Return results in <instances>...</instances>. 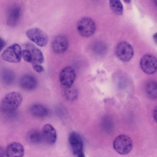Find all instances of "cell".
Listing matches in <instances>:
<instances>
[{
	"mask_svg": "<svg viewBox=\"0 0 157 157\" xmlns=\"http://www.w3.org/2000/svg\"><path fill=\"white\" fill-rule=\"evenodd\" d=\"M77 155V157H85L83 151L80 152Z\"/></svg>",
	"mask_w": 157,
	"mask_h": 157,
	"instance_id": "cell-27",
	"label": "cell"
},
{
	"mask_svg": "<svg viewBox=\"0 0 157 157\" xmlns=\"http://www.w3.org/2000/svg\"><path fill=\"white\" fill-rule=\"evenodd\" d=\"M140 64L141 70L147 74H152L156 71V58L152 55L147 54L143 56L140 60Z\"/></svg>",
	"mask_w": 157,
	"mask_h": 157,
	"instance_id": "cell-7",
	"label": "cell"
},
{
	"mask_svg": "<svg viewBox=\"0 0 157 157\" xmlns=\"http://www.w3.org/2000/svg\"><path fill=\"white\" fill-rule=\"evenodd\" d=\"M31 52L32 56V61L31 62L32 63L39 64L44 62V56L39 49L36 48H33Z\"/></svg>",
	"mask_w": 157,
	"mask_h": 157,
	"instance_id": "cell-19",
	"label": "cell"
},
{
	"mask_svg": "<svg viewBox=\"0 0 157 157\" xmlns=\"http://www.w3.org/2000/svg\"><path fill=\"white\" fill-rule=\"evenodd\" d=\"M133 147V143L131 138L125 135H120L114 139L113 147L115 151L121 155L129 153Z\"/></svg>",
	"mask_w": 157,
	"mask_h": 157,
	"instance_id": "cell-2",
	"label": "cell"
},
{
	"mask_svg": "<svg viewBox=\"0 0 157 157\" xmlns=\"http://www.w3.org/2000/svg\"><path fill=\"white\" fill-rule=\"evenodd\" d=\"M109 6L112 11L117 15H121L123 13V7L121 2L118 0L109 1Z\"/></svg>",
	"mask_w": 157,
	"mask_h": 157,
	"instance_id": "cell-20",
	"label": "cell"
},
{
	"mask_svg": "<svg viewBox=\"0 0 157 157\" xmlns=\"http://www.w3.org/2000/svg\"><path fill=\"white\" fill-rule=\"evenodd\" d=\"M153 118L155 120V121L156 122L157 120V108L156 107L155 108L153 112Z\"/></svg>",
	"mask_w": 157,
	"mask_h": 157,
	"instance_id": "cell-26",
	"label": "cell"
},
{
	"mask_svg": "<svg viewBox=\"0 0 157 157\" xmlns=\"http://www.w3.org/2000/svg\"><path fill=\"white\" fill-rule=\"evenodd\" d=\"M76 76L74 70L70 67H67L61 71L59 76L61 83L66 88L71 86Z\"/></svg>",
	"mask_w": 157,
	"mask_h": 157,
	"instance_id": "cell-8",
	"label": "cell"
},
{
	"mask_svg": "<svg viewBox=\"0 0 157 157\" xmlns=\"http://www.w3.org/2000/svg\"><path fill=\"white\" fill-rule=\"evenodd\" d=\"M24 150L23 147L20 143L13 142L7 146L6 154L7 157H23Z\"/></svg>",
	"mask_w": 157,
	"mask_h": 157,
	"instance_id": "cell-13",
	"label": "cell"
},
{
	"mask_svg": "<svg viewBox=\"0 0 157 157\" xmlns=\"http://www.w3.org/2000/svg\"><path fill=\"white\" fill-rule=\"evenodd\" d=\"M71 86L66 88L65 93L67 99L69 101H73L77 97L78 92L76 89Z\"/></svg>",
	"mask_w": 157,
	"mask_h": 157,
	"instance_id": "cell-21",
	"label": "cell"
},
{
	"mask_svg": "<svg viewBox=\"0 0 157 157\" xmlns=\"http://www.w3.org/2000/svg\"><path fill=\"white\" fill-rule=\"evenodd\" d=\"M145 91L147 96L151 99L157 98V83L152 81L148 82L146 86Z\"/></svg>",
	"mask_w": 157,
	"mask_h": 157,
	"instance_id": "cell-18",
	"label": "cell"
},
{
	"mask_svg": "<svg viewBox=\"0 0 157 157\" xmlns=\"http://www.w3.org/2000/svg\"><path fill=\"white\" fill-rule=\"evenodd\" d=\"M26 35L32 41L40 47H44L48 43V38L47 34L38 28H33L28 30Z\"/></svg>",
	"mask_w": 157,
	"mask_h": 157,
	"instance_id": "cell-5",
	"label": "cell"
},
{
	"mask_svg": "<svg viewBox=\"0 0 157 157\" xmlns=\"http://www.w3.org/2000/svg\"><path fill=\"white\" fill-rule=\"evenodd\" d=\"M68 142L74 155H77L82 151V139L80 135L78 132L75 131L70 132L68 136Z\"/></svg>",
	"mask_w": 157,
	"mask_h": 157,
	"instance_id": "cell-11",
	"label": "cell"
},
{
	"mask_svg": "<svg viewBox=\"0 0 157 157\" xmlns=\"http://www.w3.org/2000/svg\"><path fill=\"white\" fill-rule=\"evenodd\" d=\"M23 100L21 94L13 91L6 94L0 103V110L2 112L10 113L15 111L20 106Z\"/></svg>",
	"mask_w": 157,
	"mask_h": 157,
	"instance_id": "cell-1",
	"label": "cell"
},
{
	"mask_svg": "<svg viewBox=\"0 0 157 157\" xmlns=\"http://www.w3.org/2000/svg\"><path fill=\"white\" fill-rule=\"evenodd\" d=\"M21 13V8L17 4H14L9 8L7 17V25L10 27L15 26L20 19Z\"/></svg>",
	"mask_w": 157,
	"mask_h": 157,
	"instance_id": "cell-9",
	"label": "cell"
},
{
	"mask_svg": "<svg viewBox=\"0 0 157 157\" xmlns=\"http://www.w3.org/2000/svg\"><path fill=\"white\" fill-rule=\"evenodd\" d=\"M37 82L35 77L29 74L25 75L20 78L19 85L23 89L28 91L35 89L36 87Z\"/></svg>",
	"mask_w": 157,
	"mask_h": 157,
	"instance_id": "cell-14",
	"label": "cell"
},
{
	"mask_svg": "<svg viewBox=\"0 0 157 157\" xmlns=\"http://www.w3.org/2000/svg\"><path fill=\"white\" fill-rule=\"evenodd\" d=\"M4 60L11 63L19 62L22 57V51L20 45L14 44L6 48L1 55Z\"/></svg>",
	"mask_w": 157,
	"mask_h": 157,
	"instance_id": "cell-4",
	"label": "cell"
},
{
	"mask_svg": "<svg viewBox=\"0 0 157 157\" xmlns=\"http://www.w3.org/2000/svg\"><path fill=\"white\" fill-rule=\"evenodd\" d=\"M77 30L82 36L87 37L91 36L95 32L96 26L94 21L88 17H84L78 22Z\"/></svg>",
	"mask_w": 157,
	"mask_h": 157,
	"instance_id": "cell-3",
	"label": "cell"
},
{
	"mask_svg": "<svg viewBox=\"0 0 157 157\" xmlns=\"http://www.w3.org/2000/svg\"><path fill=\"white\" fill-rule=\"evenodd\" d=\"M68 41L66 36L62 34L57 35L53 39L52 47L54 52L58 54L65 52L68 47Z\"/></svg>",
	"mask_w": 157,
	"mask_h": 157,
	"instance_id": "cell-10",
	"label": "cell"
},
{
	"mask_svg": "<svg viewBox=\"0 0 157 157\" xmlns=\"http://www.w3.org/2000/svg\"><path fill=\"white\" fill-rule=\"evenodd\" d=\"M22 56L24 59L28 63H31L32 56L31 52L28 49H25L22 51Z\"/></svg>",
	"mask_w": 157,
	"mask_h": 157,
	"instance_id": "cell-22",
	"label": "cell"
},
{
	"mask_svg": "<svg viewBox=\"0 0 157 157\" xmlns=\"http://www.w3.org/2000/svg\"><path fill=\"white\" fill-rule=\"evenodd\" d=\"M43 141L50 145H53L56 142L57 134L53 127L48 124H45L41 131Z\"/></svg>",
	"mask_w": 157,
	"mask_h": 157,
	"instance_id": "cell-12",
	"label": "cell"
},
{
	"mask_svg": "<svg viewBox=\"0 0 157 157\" xmlns=\"http://www.w3.org/2000/svg\"><path fill=\"white\" fill-rule=\"evenodd\" d=\"M34 69L38 72H41L43 71L44 68L42 66L39 64L32 63Z\"/></svg>",
	"mask_w": 157,
	"mask_h": 157,
	"instance_id": "cell-23",
	"label": "cell"
},
{
	"mask_svg": "<svg viewBox=\"0 0 157 157\" xmlns=\"http://www.w3.org/2000/svg\"><path fill=\"white\" fill-rule=\"evenodd\" d=\"M115 52L117 57L124 62L130 60L134 54L133 48L132 46L125 41H121L117 44Z\"/></svg>",
	"mask_w": 157,
	"mask_h": 157,
	"instance_id": "cell-6",
	"label": "cell"
},
{
	"mask_svg": "<svg viewBox=\"0 0 157 157\" xmlns=\"http://www.w3.org/2000/svg\"><path fill=\"white\" fill-rule=\"evenodd\" d=\"M30 112L34 116L37 117H43L47 116L48 111L47 109L42 105L36 104L30 107Z\"/></svg>",
	"mask_w": 157,
	"mask_h": 157,
	"instance_id": "cell-15",
	"label": "cell"
},
{
	"mask_svg": "<svg viewBox=\"0 0 157 157\" xmlns=\"http://www.w3.org/2000/svg\"><path fill=\"white\" fill-rule=\"evenodd\" d=\"M5 154V151L3 148L0 146V157H4Z\"/></svg>",
	"mask_w": 157,
	"mask_h": 157,
	"instance_id": "cell-25",
	"label": "cell"
},
{
	"mask_svg": "<svg viewBox=\"0 0 157 157\" xmlns=\"http://www.w3.org/2000/svg\"><path fill=\"white\" fill-rule=\"evenodd\" d=\"M1 76L2 81L7 85L12 84L15 79L14 73L11 70L7 68H4L2 70Z\"/></svg>",
	"mask_w": 157,
	"mask_h": 157,
	"instance_id": "cell-17",
	"label": "cell"
},
{
	"mask_svg": "<svg viewBox=\"0 0 157 157\" xmlns=\"http://www.w3.org/2000/svg\"><path fill=\"white\" fill-rule=\"evenodd\" d=\"M5 45V41L2 38L0 37V52L3 48Z\"/></svg>",
	"mask_w": 157,
	"mask_h": 157,
	"instance_id": "cell-24",
	"label": "cell"
},
{
	"mask_svg": "<svg viewBox=\"0 0 157 157\" xmlns=\"http://www.w3.org/2000/svg\"><path fill=\"white\" fill-rule=\"evenodd\" d=\"M153 39L154 41L156 43L157 42V35L156 33L154 34L153 36Z\"/></svg>",
	"mask_w": 157,
	"mask_h": 157,
	"instance_id": "cell-28",
	"label": "cell"
},
{
	"mask_svg": "<svg viewBox=\"0 0 157 157\" xmlns=\"http://www.w3.org/2000/svg\"><path fill=\"white\" fill-rule=\"evenodd\" d=\"M131 1L130 0H124V2H125V3H129L130 2H131Z\"/></svg>",
	"mask_w": 157,
	"mask_h": 157,
	"instance_id": "cell-29",
	"label": "cell"
},
{
	"mask_svg": "<svg viewBox=\"0 0 157 157\" xmlns=\"http://www.w3.org/2000/svg\"><path fill=\"white\" fill-rule=\"evenodd\" d=\"M26 138L28 142L33 144H38L43 141L41 132L37 130H33L27 134Z\"/></svg>",
	"mask_w": 157,
	"mask_h": 157,
	"instance_id": "cell-16",
	"label": "cell"
}]
</instances>
